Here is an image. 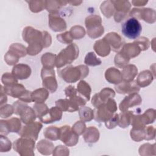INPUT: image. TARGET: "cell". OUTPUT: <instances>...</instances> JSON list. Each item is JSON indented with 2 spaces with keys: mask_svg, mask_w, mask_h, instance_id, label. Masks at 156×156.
I'll return each mask as SVG.
<instances>
[{
  "mask_svg": "<svg viewBox=\"0 0 156 156\" xmlns=\"http://www.w3.org/2000/svg\"><path fill=\"white\" fill-rule=\"evenodd\" d=\"M27 106V104L22 101H17L15 102L13 104V110H14V113L16 115H20L23 110Z\"/></svg>",
  "mask_w": 156,
  "mask_h": 156,
  "instance_id": "obj_54",
  "label": "cell"
},
{
  "mask_svg": "<svg viewBox=\"0 0 156 156\" xmlns=\"http://www.w3.org/2000/svg\"><path fill=\"white\" fill-rule=\"evenodd\" d=\"M119 120V115L117 113L114 114V115L107 121L105 122V124L107 128L108 129H113L118 124Z\"/></svg>",
  "mask_w": 156,
  "mask_h": 156,
  "instance_id": "obj_57",
  "label": "cell"
},
{
  "mask_svg": "<svg viewBox=\"0 0 156 156\" xmlns=\"http://www.w3.org/2000/svg\"><path fill=\"white\" fill-rule=\"evenodd\" d=\"M83 137L86 143H94L98 141L99 138V132L98 129L94 126H91L85 129L83 133Z\"/></svg>",
  "mask_w": 156,
  "mask_h": 156,
  "instance_id": "obj_26",
  "label": "cell"
},
{
  "mask_svg": "<svg viewBox=\"0 0 156 156\" xmlns=\"http://www.w3.org/2000/svg\"><path fill=\"white\" fill-rule=\"evenodd\" d=\"M94 49L96 52L101 57H105L108 55L111 50L108 44L104 38L95 42Z\"/></svg>",
  "mask_w": 156,
  "mask_h": 156,
  "instance_id": "obj_28",
  "label": "cell"
},
{
  "mask_svg": "<svg viewBox=\"0 0 156 156\" xmlns=\"http://www.w3.org/2000/svg\"><path fill=\"white\" fill-rule=\"evenodd\" d=\"M141 116L146 125L153 123L155 119V110L149 108L141 115Z\"/></svg>",
  "mask_w": 156,
  "mask_h": 156,
  "instance_id": "obj_46",
  "label": "cell"
},
{
  "mask_svg": "<svg viewBox=\"0 0 156 156\" xmlns=\"http://www.w3.org/2000/svg\"><path fill=\"white\" fill-rule=\"evenodd\" d=\"M142 99L140 94L137 93L129 94V96L125 97L124 99L121 102L119 105V110L122 112H125L129 108L140 105Z\"/></svg>",
  "mask_w": 156,
  "mask_h": 156,
  "instance_id": "obj_14",
  "label": "cell"
},
{
  "mask_svg": "<svg viewBox=\"0 0 156 156\" xmlns=\"http://www.w3.org/2000/svg\"><path fill=\"white\" fill-rule=\"evenodd\" d=\"M12 74L20 80L26 79L30 76L31 69L27 65L19 63L13 66Z\"/></svg>",
  "mask_w": 156,
  "mask_h": 156,
  "instance_id": "obj_19",
  "label": "cell"
},
{
  "mask_svg": "<svg viewBox=\"0 0 156 156\" xmlns=\"http://www.w3.org/2000/svg\"><path fill=\"white\" fill-rule=\"evenodd\" d=\"M142 31V26L138 20L130 17L121 24V32L127 38L135 40L138 38Z\"/></svg>",
  "mask_w": 156,
  "mask_h": 156,
  "instance_id": "obj_4",
  "label": "cell"
},
{
  "mask_svg": "<svg viewBox=\"0 0 156 156\" xmlns=\"http://www.w3.org/2000/svg\"><path fill=\"white\" fill-rule=\"evenodd\" d=\"M55 105L62 111L73 112L79 110L80 107L69 99H59L55 102Z\"/></svg>",
  "mask_w": 156,
  "mask_h": 156,
  "instance_id": "obj_23",
  "label": "cell"
},
{
  "mask_svg": "<svg viewBox=\"0 0 156 156\" xmlns=\"http://www.w3.org/2000/svg\"><path fill=\"white\" fill-rule=\"evenodd\" d=\"M141 51L139 46L134 42L133 43H129L125 44L120 51L122 54H123L129 59L138 55Z\"/></svg>",
  "mask_w": 156,
  "mask_h": 156,
  "instance_id": "obj_22",
  "label": "cell"
},
{
  "mask_svg": "<svg viewBox=\"0 0 156 156\" xmlns=\"http://www.w3.org/2000/svg\"><path fill=\"white\" fill-rule=\"evenodd\" d=\"M69 32L74 40L80 39L85 35L84 28L80 26H74L72 27Z\"/></svg>",
  "mask_w": 156,
  "mask_h": 156,
  "instance_id": "obj_43",
  "label": "cell"
},
{
  "mask_svg": "<svg viewBox=\"0 0 156 156\" xmlns=\"http://www.w3.org/2000/svg\"><path fill=\"white\" fill-rule=\"evenodd\" d=\"M129 15L137 20H143L149 23H154L155 21V12L154 9L149 8H134L131 10Z\"/></svg>",
  "mask_w": 156,
  "mask_h": 156,
  "instance_id": "obj_11",
  "label": "cell"
},
{
  "mask_svg": "<svg viewBox=\"0 0 156 156\" xmlns=\"http://www.w3.org/2000/svg\"><path fill=\"white\" fill-rule=\"evenodd\" d=\"M104 39L107 42L111 49L117 52L121 49L123 45L124 40L122 38L115 32H110L107 34Z\"/></svg>",
  "mask_w": 156,
  "mask_h": 156,
  "instance_id": "obj_16",
  "label": "cell"
},
{
  "mask_svg": "<svg viewBox=\"0 0 156 156\" xmlns=\"http://www.w3.org/2000/svg\"><path fill=\"white\" fill-rule=\"evenodd\" d=\"M79 115L80 121L88 122L94 118L93 110L88 107H80L79 108Z\"/></svg>",
  "mask_w": 156,
  "mask_h": 156,
  "instance_id": "obj_34",
  "label": "cell"
},
{
  "mask_svg": "<svg viewBox=\"0 0 156 156\" xmlns=\"http://www.w3.org/2000/svg\"><path fill=\"white\" fill-rule=\"evenodd\" d=\"M115 88L117 93L119 94H131L140 91V87L136 80L131 82L121 81L115 85Z\"/></svg>",
  "mask_w": 156,
  "mask_h": 156,
  "instance_id": "obj_15",
  "label": "cell"
},
{
  "mask_svg": "<svg viewBox=\"0 0 156 156\" xmlns=\"http://www.w3.org/2000/svg\"><path fill=\"white\" fill-rule=\"evenodd\" d=\"M116 12L115 13L114 19L116 22H121L126 17L130 9V4L126 1H112Z\"/></svg>",
  "mask_w": 156,
  "mask_h": 156,
  "instance_id": "obj_13",
  "label": "cell"
},
{
  "mask_svg": "<svg viewBox=\"0 0 156 156\" xmlns=\"http://www.w3.org/2000/svg\"><path fill=\"white\" fill-rule=\"evenodd\" d=\"M154 77L152 72L149 70H144L139 74L136 82L139 87H145L151 84Z\"/></svg>",
  "mask_w": 156,
  "mask_h": 156,
  "instance_id": "obj_27",
  "label": "cell"
},
{
  "mask_svg": "<svg viewBox=\"0 0 156 156\" xmlns=\"http://www.w3.org/2000/svg\"><path fill=\"white\" fill-rule=\"evenodd\" d=\"M85 26L87 29L88 35L91 38H96L102 35L104 28L102 24V20L99 16L90 15L85 19Z\"/></svg>",
  "mask_w": 156,
  "mask_h": 156,
  "instance_id": "obj_5",
  "label": "cell"
},
{
  "mask_svg": "<svg viewBox=\"0 0 156 156\" xmlns=\"http://www.w3.org/2000/svg\"><path fill=\"white\" fill-rule=\"evenodd\" d=\"M41 77L43 81V86L51 93L55 92L57 88V83L54 69L43 67L41 69Z\"/></svg>",
  "mask_w": 156,
  "mask_h": 156,
  "instance_id": "obj_8",
  "label": "cell"
},
{
  "mask_svg": "<svg viewBox=\"0 0 156 156\" xmlns=\"http://www.w3.org/2000/svg\"><path fill=\"white\" fill-rule=\"evenodd\" d=\"M138 73L137 68L134 65H128L123 68L121 74L122 81L131 82L133 81Z\"/></svg>",
  "mask_w": 156,
  "mask_h": 156,
  "instance_id": "obj_24",
  "label": "cell"
},
{
  "mask_svg": "<svg viewBox=\"0 0 156 156\" xmlns=\"http://www.w3.org/2000/svg\"><path fill=\"white\" fill-rule=\"evenodd\" d=\"M105 79L110 83L118 84L122 81L121 72L115 68H110L105 73Z\"/></svg>",
  "mask_w": 156,
  "mask_h": 156,
  "instance_id": "obj_25",
  "label": "cell"
},
{
  "mask_svg": "<svg viewBox=\"0 0 156 156\" xmlns=\"http://www.w3.org/2000/svg\"><path fill=\"white\" fill-rule=\"evenodd\" d=\"M117 110V105L113 98H110L104 104L95 108L93 110L95 121L102 122L109 120Z\"/></svg>",
  "mask_w": 156,
  "mask_h": 156,
  "instance_id": "obj_2",
  "label": "cell"
},
{
  "mask_svg": "<svg viewBox=\"0 0 156 156\" xmlns=\"http://www.w3.org/2000/svg\"><path fill=\"white\" fill-rule=\"evenodd\" d=\"M96 94L101 102L102 104H104L110 98H114L115 96V93L112 89L107 87L102 89L99 93H96Z\"/></svg>",
  "mask_w": 156,
  "mask_h": 156,
  "instance_id": "obj_38",
  "label": "cell"
},
{
  "mask_svg": "<svg viewBox=\"0 0 156 156\" xmlns=\"http://www.w3.org/2000/svg\"><path fill=\"white\" fill-rule=\"evenodd\" d=\"M1 135H6L10 132L19 133L21 130V124L17 118H12L8 120L0 121Z\"/></svg>",
  "mask_w": 156,
  "mask_h": 156,
  "instance_id": "obj_12",
  "label": "cell"
},
{
  "mask_svg": "<svg viewBox=\"0 0 156 156\" xmlns=\"http://www.w3.org/2000/svg\"><path fill=\"white\" fill-rule=\"evenodd\" d=\"M33 109L35 111L37 117L39 119L44 116L49 110L46 104L44 103H35L33 105Z\"/></svg>",
  "mask_w": 156,
  "mask_h": 156,
  "instance_id": "obj_42",
  "label": "cell"
},
{
  "mask_svg": "<svg viewBox=\"0 0 156 156\" xmlns=\"http://www.w3.org/2000/svg\"><path fill=\"white\" fill-rule=\"evenodd\" d=\"M20 116L22 122L26 124L34 122L37 117L34 110L28 105L23 110Z\"/></svg>",
  "mask_w": 156,
  "mask_h": 156,
  "instance_id": "obj_29",
  "label": "cell"
},
{
  "mask_svg": "<svg viewBox=\"0 0 156 156\" xmlns=\"http://www.w3.org/2000/svg\"><path fill=\"white\" fill-rule=\"evenodd\" d=\"M144 128L142 129H134L130 130V136L132 140L136 142H139L144 139Z\"/></svg>",
  "mask_w": 156,
  "mask_h": 156,
  "instance_id": "obj_49",
  "label": "cell"
},
{
  "mask_svg": "<svg viewBox=\"0 0 156 156\" xmlns=\"http://www.w3.org/2000/svg\"><path fill=\"white\" fill-rule=\"evenodd\" d=\"M78 93L82 95L87 101H88L90 99V94H91V87L85 81L81 80L77 84Z\"/></svg>",
  "mask_w": 156,
  "mask_h": 156,
  "instance_id": "obj_33",
  "label": "cell"
},
{
  "mask_svg": "<svg viewBox=\"0 0 156 156\" xmlns=\"http://www.w3.org/2000/svg\"><path fill=\"white\" fill-rule=\"evenodd\" d=\"M56 55L46 52L41 57V63L44 68L53 69L55 65Z\"/></svg>",
  "mask_w": 156,
  "mask_h": 156,
  "instance_id": "obj_35",
  "label": "cell"
},
{
  "mask_svg": "<svg viewBox=\"0 0 156 156\" xmlns=\"http://www.w3.org/2000/svg\"><path fill=\"white\" fill-rule=\"evenodd\" d=\"M23 40L29 43V45H43V34L32 27L27 26L23 31Z\"/></svg>",
  "mask_w": 156,
  "mask_h": 156,
  "instance_id": "obj_7",
  "label": "cell"
},
{
  "mask_svg": "<svg viewBox=\"0 0 156 156\" xmlns=\"http://www.w3.org/2000/svg\"><path fill=\"white\" fill-rule=\"evenodd\" d=\"M57 38L58 41L65 44H71L74 40L69 32H66L63 34H58L57 35Z\"/></svg>",
  "mask_w": 156,
  "mask_h": 156,
  "instance_id": "obj_52",
  "label": "cell"
},
{
  "mask_svg": "<svg viewBox=\"0 0 156 156\" xmlns=\"http://www.w3.org/2000/svg\"><path fill=\"white\" fill-rule=\"evenodd\" d=\"M3 90L6 94L15 98H18L19 99L27 91L22 84L18 83L10 86H4Z\"/></svg>",
  "mask_w": 156,
  "mask_h": 156,
  "instance_id": "obj_20",
  "label": "cell"
},
{
  "mask_svg": "<svg viewBox=\"0 0 156 156\" xmlns=\"http://www.w3.org/2000/svg\"><path fill=\"white\" fill-rule=\"evenodd\" d=\"M59 128H57L55 126L48 127L45 129L43 132V135L45 138L52 141L59 140Z\"/></svg>",
  "mask_w": 156,
  "mask_h": 156,
  "instance_id": "obj_37",
  "label": "cell"
},
{
  "mask_svg": "<svg viewBox=\"0 0 156 156\" xmlns=\"http://www.w3.org/2000/svg\"><path fill=\"white\" fill-rule=\"evenodd\" d=\"M62 117V111L56 106L49 109L48 113L40 120L44 124H49L60 120Z\"/></svg>",
  "mask_w": 156,
  "mask_h": 156,
  "instance_id": "obj_17",
  "label": "cell"
},
{
  "mask_svg": "<svg viewBox=\"0 0 156 156\" xmlns=\"http://www.w3.org/2000/svg\"><path fill=\"white\" fill-rule=\"evenodd\" d=\"M79 56V48L74 43H71L56 56L55 66L57 68L71 64Z\"/></svg>",
  "mask_w": 156,
  "mask_h": 156,
  "instance_id": "obj_3",
  "label": "cell"
},
{
  "mask_svg": "<svg viewBox=\"0 0 156 156\" xmlns=\"http://www.w3.org/2000/svg\"><path fill=\"white\" fill-rule=\"evenodd\" d=\"M67 2L65 1H46V9L51 14H58V10L60 7L66 4Z\"/></svg>",
  "mask_w": 156,
  "mask_h": 156,
  "instance_id": "obj_36",
  "label": "cell"
},
{
  "mask_svg": "<svg viewBox=\"0 0 156 156\" xmlns=\"http://www.w3.org/2000/svg\"><path fill=\"white\" fill-rule=\"evenodd\" d=\"M144 139L146 140H151L155 138V129L153 126H148L144 127Z\"/></svg>",
  "mask_w": 156,
  "mask_h": 156,
  "instance_id": "obj_56",
  "label": "cell"
},
{
  "mask_svg": "<svg viewBox=\"0 0 156 156\" xmlns=\"http://www.w3.org/2000/svg\"><path fill=\"white\" fill-rule=\"evenodd\" d=\"M85 129H86V126L84 122L82 121H77L72 127V130L78 135L83 134Z\"/></svg>",
  "mask_w": 156,
  "mask_h": 156,
  "instance_id": "obj_55",
  "label": "cell"
},
{
  "mask_svg": "<svg viewBox=\"0 0 156 156\" xmlns=\"http://www.w3.org/2000/svg\"><path fill=\"white\" fill-rule=\"evenodd\" d=\"M60 140L67 146H74L79 141V135L76 133L69 126H64L59 128Z\"/></svg>",
  "mask_w": 156,
  "mask_h": 156,
  "instance_id": "obj_9",
  "label": "cell"
},
{
  "mask_svg": "<svg viewBox=\"0 0 156 156\" xmlns=\"http://www.w3.org/2000/svg\"><path fill=\"white\" fill-rule=\"evenodd\" d=\"M14 113L13 107L9 104H5L1 107V117L7 118L10 116Z\"/></svg>",
  "mask_w": 156,
  "mask_h": 156,
  "instance_id": "obj_50",
  "label": "cell"
},
{
  "mask_svg": "<svg viewBox=\"0 0 156 156\" xmlns=\"http://www.w3.org/2000/svg\"><path fill=\"white\" fill-rule=\"evenodd\" d=\"M43 47L46 48L51 45V37L49 33H48L46 31L43 32Z\"/></svg>",
  "mask_w": 156,
  "mask_h": 156,
  "instance_id": "obj_58",
  "label": "cell"
},
{
  "mask_svg": "<svg viewBox=\"0 0 156 156\" xmlns=\"http://www.w3.org/2000/svg\"><path fill=\"white\" fill-rule=\"evenodd\" d=\"M69 3H71L73 4V5H79V4L82 3V1H73V2H69Z\"/></svg>",
  "mask_w": 156,
  "mask_h": 156,
  "instance_id": "obj_60",
  "label": "cell"
},
{
  "mask_svg": "<svg viewBox=\"0 0 156 156\" xmlns=\"http://www.w3.org/2000/svg\"><path fill=\"white\" fill-rule=\"evenodd\" d=\"M43 125L40 122H32L21 129L18 134L21 137L31 138L36 141Z\"/></svg>",
  "mask_w": 156,
  "mask_h": 156,
  "instance_id": "obj_10",
  "label": "cell"
},
{
  "mask_svg": "<svg viewBox=\"0 0 156 156\" xmlns=\"http://www.w3.org/2000/svg\"><path fill=\"white\" fill-rule=\"evenodd\" d=\"M20 57L13 51L9 50L4 56V60L9 65H15L18 62Z\"/></svg>",
  "mask_w": 156,
  "mask_h": 156,
  "instance_id": "obj_47",
  "label": "cell"
},
{
  "mask_svg": "<svg viewBox=\"0 0 156 156\" xmlns=\"http://www.w3.org/2000/svg\"><path fill=\"white\" fill-rule=\"evenodd\" d=\"M84 63L87 65L94 66L101 65L102 63V62L99 58L96 57V54L93 52H90L85 56Z\"/></svg>",
  "mask_w": 156,
  "mask_h": 156,
  "instance_id": "obj_41",
  "label": "cell"
},
{
  "mask_svg": "<svg viewBox=\"0 0 156 156\" xmlns=\"http://www.w3.org/2000/svg\"><path fill=\"white\" fill-rule=\"evenodd\" d=\"M2 82L4 86H10L17 83L18 80L12 74H11L9 73H5L2 76Z\"/></svg>",
  "mask_w": 156,
  "mask_h": 156,
  "instance_id": "obj_48",
  "label": "cell"
},
{
  "mask_svg": "<svg viewBox=\"0 0 156 156\" xmlns=\"http://www.w3.org/2000/svg\"><path fill=\"white\" fill-rule=\"evenodd\" d=\"M147 2V1H133L132 3L135 6H144Z\"/></svg>",
  "mask_w": 156,
  "mask_h": 156,
  "instance_id": "obj_59",
  "label": "cell"
},
{
  "mask_svg": "<svg viewBox=\"0 0 156 156\" xmlns=\"http://www.w3.org/2000/svg\"><path fill=\"white\" fill-rule=\"evenodd\" d=\"M130 59L125 56L121 52H119L115 57V64L119 68H124L129 62Z\"/></svg>",
  "mask_w": 156,
  "mask_h": 156,
  "instance_id": "obj_44",
  "label": "cell"
},
{
  "mask_svg": "<svg viewBox=\"0 0 156 156\" xmlns=\"http://www.w3.org/2000/svg\"><path fill=\"white\" fill-rule=\"evenodd\" d=\"M49 25L51 29L55 32H60L66 29V24L63 19L59 16L58 14H49Z\"/></svg>",
  "mask_w": 156,
  "mask_h": 156,
  "instance_id": "obj_18",
  "label": "cell"
},
{
  "mask_svg": "<svg viewBox=\"0 0 156 156\" xmlns=\"http://www.w3.org/2000/svg\"><path fill=\"white\" fill-rule=\"evenodd\" d=\"M1 152H8L10 150L12 144L10 141L3 135H1Z\"/></svg>",
  "mask_w": 156,
  "mask_h": 156,
  "instance_id": "obj_53",
  "label": "cell"
},
{
  "mask_svg": "<svg viewBox=\"0 0 156 156\" xmlns=\"http://www.w3.org/2000/svg\"><path fill=\"white\" fill-rule=\"evenodd\" d=\"M101 12L105 16L110 18L114 13L115 8L112 2V1H106L102 3L101 5Z\"/></svg>",
  "mask_w": 156,
  "mask_h": 156,
  "instance_id": "obj_39",
  "label": "cell"
},
{
  "mask_svg": "<svg viewBox=\"0 0 156 156\" xmlns=\"http://www.w3.org/2000/svg\"><path fill=\"white\" fill-rule=\"evenodd\" d=\"M9 50L15 52L20 57H24L27 54V48L24 46L19 43H13L9 47Z\"/></svg>",
  "mask_w": 156,
  "mask_h": 156,
  "instance_id": "obj_45",
  "label": "cell"
},
{
  "mask_svg": "<svg viewBox=\"0 0 156 156\" xmlns=\"http://www.w3.org/2000/svg\"><path fill=\"white\" fill-rule=\"evenodd\" d=\"M119 115L118 124L121 128H126L130 124L132 121V117L133 116V112L131 111H125L122 112Z\"/></svg>",
  "mask_w": 156,
  "mask_h": 156,
  "instance_id": "obj_31",
  "label": "cell"
},
{
  "mask_svg": "<svg viewBox=\"0 0 156 156\" xmlns=\"http://www.w3.org/2000/svg\"><path fill=\"white\" fill-rule=\"evenodd\" d=\"M35 140L21 137L13 143V149L21 155H34Z\"/></svg>",
  "mask_w": 156,
  "mask_h": 156,
  "instance_id": "obj_6",
  "label": "cell"
},
{
  "mask_svg": "<svg viewBox=\"0 0 156 156\" xmlns=\"http://www.w3.org/2000/svg\"><path fill=\"white\" fill-rule=\"evenodd\" d=\"M49 96V91L44 88L37 89L32 93V101L35 103H44Z\"/></svg>",
  "mask_w": 156,
  "mask_h": 156,
  "instance_id": "obj_30",
  "label": "cell"
},
{
  "mask_svg": "<svg viewBox=\"0 0 156 156\" xmlns=\"http://www.w3.org/2000/svg\"><path fill=\"white\" fill-rule=\"evenodd\" d=\"M29 3V7L32 12L37 13L46 9V1H27Z\"/></svg>",
  "mask_w": 156,
  "mask_h": 156,
  "instance_id": "obj_40",
  "label": "cell"
},
{
  "mask_svg": "<svg viewBox=\"0 0 156 156\" xmlns=\"http://www.w3.org/2000/svg\"><path fill=\"white\" fill-rule=\"evenodd\" d=\"M57 71L58 76L68 83H74L79 79H83L89 73L88 68L85 65L77 66L71 65L63 69L58 68Z\"/></svg>",
  "mask_w": 156,
  "mask_h": 156,
  "instance_id": "obj_1",
  "label": "cell"
},
{
  "mask_svg": "<svg viewBox=\"0 0 156 156\" xmlns=\"http://www.w3.org/2000/svg\"><path fill=\"white\" fill-rule=\"evenodd\" d=\"M65 93L66 96L69 99L76 103L80 107L85 105L87 101L80 96L77 95L78 91L72 85L66 87L65 90Z\"/></svg>",
  "mask_w": 156,
  "mask_h": 156,
  "instance_id": "obj_21",
  "label": "cell"
},
{
  "mask_svg": "<svg viewBox=\"0 0 156 156\" xmlns=\"http://www.w3.org/2000/svg\"><path fill=\"white\" fill-rule=\"evenodd\" d=\"M37 149L43 155H50L54 151L52 143L46 140H42L37 144Z\"/></svg>",
  "mask_w": 156,
  "mask_h": 156,
  "instance_id": "obj_32",
  "label": "cell"
},
{
  "mask_svg": "<svg viewBox=\"0 0 156 156\" xmlns=\"http://www.w3.org/2000/svg\"><path fill=\"white\" fill-rule=\"evenodd\" d=\"M134 43L139 46L141 51L147 50L149 46V40L147 38H146L144 37H140V38H136V40L134 41Z\"/></svg>",
  "mask_w": 156,
  "mask_h": 156,
  "instance_id": "obj_51",
  "label": "cell"
}]
</instances>
